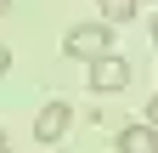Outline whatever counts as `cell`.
<instances>
[{
  "mask_svg": "<svg viewBox=\"0 0 158 153\" xmlns=\"http://www.w3.org/2000/svg\"><path fill=\"white\" fill-rule=\"evenodd\" d=\"M62 51L73 57V63H96V57L113 51V28H107V23H73V28L62 34Z\"/></svg>",
  "mask_w": 158,
  "mask_h": 153,
  "instance_id": "obj_1",
  "label": "cell"
},
{
  "mask_svg": "<svg viewBox=\"0 0 158 153\" xmlns=\"http://www.w3.org/2000/svg\"><path fill=\"white\" fill-rule=\"evenodd\" d=\"M68 125H73V108H68L62 97H51L45 108L34 113V136H40V142H62V136H68Z\"/></svg>",
  "mask_w": 158,
  "mask_h": 153,
  "instance_id": "obj_2",
  "label": "cell"
},
{
  "mask_svg": "<svg viewBox=\"0 0 158 153\" xmlns=\"http://www.w3.org/2000/svg\"><path fill=\"white\" fill-rule=\"evenodd\" d=\"M124 85H130V63H124L118 51H107V57H96V63H90V91H102V97H107V91H124Z\"/></svg>",
  "mask_w": 158,
  "mask_h": 153,
  "instance_id": "obj_3",
  "label": "cell"
},
{
  "mask_svg": "<svg viewBox=\"0 0 158 153\" xmlns=\"http://www.w3.org/2000/svg\"><path fill=\"white\" fill-rule=\"evenodd\" d=\"M118 153H158V130L141 119V125H124L118 130Z\"/></svg>",
  "mask_w": 158,
  "mask_h": 153,
  "instance_id": "obj_4",
  "label": "cell"
},
{
  "mask_svg": "<svg viewBox=\"0 0 158 153\" xmlns=\"http://www.w3.org/2000/svg\"><path fill=\"white\" fill-rule=\"evenodd\" d=\"M135 17V0H102V23L113 28V23H130Z\"/></svg>",
  "mask_w": 158,
  "mask_h": 153,
  "instance_id": "obj_5",
  "label": "cell"
},
{
  "mask_svg": "<svg viewBox=\"0 0 158 153\" xmlns=\"http://www.w3.org/2000/svg\"><path fill=\"white\" fill-rule=\"evenodd\" d=\"M147 125H152V130H158V97H152V102H147Z\"/></svg>",
  "mask_w": 158,
  "mask_h": 153,
  "instance_id": "obj_6",
  "label": "cell"
},
{
  "mask_svg": "<svg viewBox=\"0 0 158 153\" xmlns=\"http://www.w3.org/2000/svg\"><path fill=\"white\" fill-rule=\"evenodd\" d=\"M6 68H11V51H6V46H0V80H6Z\"/></svg>",
  "mask_w": 158,
  "mask_h": 153,
  "instance_id": "obj_7",
  "label": "cell"
},
{
  "mask_svg": "<svg viewBox=\"0 0 158 153\" xmlns=\"http://www.w3.org/2000/svg\"><path fill=\"white\" fill-rule=\"evenodd\" d=\"M0 153H11V142H6V130H0Z\"/></svg>",
  "mask_w": 158,
  "mask_h": 153,
  "instance_id": "obj_8",
  "label": "cell"
},
{
  "mask_svg": "<svg viewBox=\"0 0 158 153\" xmlns=\"http://www.w3.org/2000/svg\"><path fill=\"white\" fill-rule=\"evenodd\" d=\"M6 11H11V0H0V17H6Z\"/></svg>",
  "mask_w": 158,
  "mask_h": 153,
  "instance_id": "obj_9",
  "label": "cell"
},
{
  "mask_svg": "<svg viewBox=\"0 0 158 153\" xmlns=\"http://www.w3.org/2000/svg\"><path fill=\"white\" fill-rule=\"evenodd\" d=\"M152 40H158V17H152Z\"/></svg>",
  "mask_w": 158,
  "mask_h": 153,
  "instance_id": "obj_10",
  "label": "cell"
}]
</instances>
